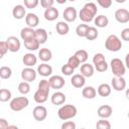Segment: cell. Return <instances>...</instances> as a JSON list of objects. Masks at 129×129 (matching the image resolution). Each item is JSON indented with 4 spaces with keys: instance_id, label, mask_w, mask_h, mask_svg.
<instances>
[{
    "instance_id": "obj_32",
    "label": "cell",
    "mask_w": 129,
    "mask_h": 129,
    "mask_svg": "<svg viewBox=\"0 0 129 129\" xmlns=\"http://www.w3.org/2000/svg\"><path fill=\"white\" fill-rule=\"evenodd\" d=\"M98 35H99V32H98L97 28L94 26H89V29H88L85 37L88 40H95L98 37Z\"/></svg>"
},
{
    "instance_id": "obj_37",
    "label": "cell",
    "mask_w": 129,
    "mask_h": 129,
    "mask_svg": "<svg viewBox=\"0 0 129 129\" xmlns=\"http://www.w3.org/2000/svg\"><path fill=\"white\" fill-rule=\"evenodd\" d=\"M11 99V92L8 89H0V102H7Z\"/></svg>"
},
{
    "instance_id": "obj_34",
    "label": "cell",
    "mask_w": 129,
    "mask_h": 129,
    "mask_svg": "<svg viewBox=\"0 0 129 129\" xmlns=\"http://www.w3.org/2000/svg\"><path fill=\"white\" fill-rule=\"evenodd\" d=\"M88 29H89V25L88 24H79L77 26V28H76V33L80 37H85Z\"/></svg>"
},
{
    "instance_id": "obj_20",
    "label": "cell",
    "mask_w": 129,
    "mask_h": 129,
    "mask_svg": "<svg viewBox=\"0 0 129 129\" xmlns=\"http://www.w3.org/2000/svg\"><path fill=\"white\" fill-rule=\"evenodd\" d=\"M94 67L90 63H83L81 66V75L84 77V78H91L93 75H94Z\"/></svg>"
},
{
    "instance_id": "obj_41",
    "label": "cell",
    "mask_w": 129,
    "mask_h": 129,
    "mask_svg": "<svg viewBox=\"0 0 129 129\" xmlns=\"http://www.w3.org/2000/svg\"><path fill=\"white\" fill-rule=\"evenodd\" d=\"M38 0H24V6L29 9L35 8L38 5Z\"/></svg>"
},
{
    "instance_id": "obj_21",
    "label": "cell",
    "mask_w": 129,
    "mask_h": 129,
    "mask_svg": "<svg viewBox=\"0 0 129 129\" xmlns=\"http://www.w3.org/2000/svg\"><path fill=\"white\" fill-rule=\"evenodd\" d=\"M22 61H23V63L27 68H31V67H33V66L36 64L37 57H36V55H34L33 53H30V52L29 53H25L24 56H23V58H22Z\"/></svg>"
},
{
    "instance_id": "obj_44",
    "label": "cell",
    "mask_w": 129,
    "mask_h": 129,
    "mask_svg": "<svg viewBox=\"0 0 129 129\" xmlns=\"http://www.w3.org/2000/svg\"><path fill=\"white\" fill-rule=\"evenodd\" d=\"M53 3H54L53 0H41V1H40V5H41L43 8H45V9L52 7Z\"/></svg>"
},
{
    "instance_id": "obj_29",
    "label": "cell",
    "mask_w": 129,
    "mask_h": 129,
    "mask_svg": "<svg viewBox=\"0 0 129 129\" xmlns=\"http://www.w3.org/2000/svg\"><path fill=\"white\" fill-rule=\"evenodd\" d=\"M98 94L101 96V97H108L110 94H111V86L104 83V84H101L99 87H98V90H97Z\"/></svg>"
},
{
    "instance_id": "obj_52",
    "label": "cell",
    "mask_w": 129,
    "mask_h": 129,
    "mask_svg": "<svg viewBox=\"0 0 129 129\" xmlns=\"http://www.w3.org/2000/svg\"><path fill=\"white\" fill-rule=\"evenodd\" d=\"M81 129H85V128H81Z\"/></svg>"
},
{
    "instance_id": "obj_14",
    "label": "cell",
    "mask_w": 129,
    "mask_h": 129,
    "mask_svg": "<svg viewBox=\"0 0 129 129\" xmlns=\"http://www.w3.org/2000/svg\"><path fill=\"white\" fill-rule=\"evenodd\" d=\"M34 39L37 40L39 44H43L47 40V32L43 28H37L34 30Z\"/></svg>"
},
{
    "instance_id": "obj_6",
    "label": "cell",
    "mask_w": 129,
    "mask_h": 129,
    "mask_svg": "<svg viewBox=\"0 0 129 129\" xmlns=\"http://www.w3.org/2000/svg\"><path fill=\"white\" fill-rule=\"evenodd\" d=\"M36 74H37L36 71H34L32 68H25L21 72V78L23 82L30 83L36 79Z\"/></svg>"
},
{
    "instance_id": "obj_30",
    "label": "cell",
    "mask_w": 129,
    "mask_h": 129,
    "mask_svg": "<svg viewBox=\"0 0 129 129\" xmlns=\"http://www.w3.org/2000/svg\"><path fill=\"white\" fill-rule=\"evenodd\" d=\"M24 46L28 49V50H37L40 46V44L37 42V40H35L34 38H31V39H28V40H25L24 41Z\"/></svg>"
},
{
    "instance_id": "obj_17",
    "label": "cell",
    "mask_w": 129,
    "mask_h": 129,
    "mask_svg": "<svg viewBox=\"0 0 129 129\" xmlns=\"http://www.w3.org/2000/svg\"><path fill=\"white\" fill-rule=\"evenodd\" d=\"M12 15H13V17H14L15 19H18V20L24 18L25 15H26L24 6H23V5H20V4L15 5L14 8H13V10H12Z\"/></svg>"
},
{
    "instance_id": "obj_51",
    "label": "cell",
    "mask_w": 129,
    "mask_h": 129,
    "mask_svg": "<svg viewBox=\"0 0 129 129\" xmlns=\"http://www.w3.org/2000/svg\"><path fill=\"white\" fill-rule=\"evenodd\" d=\"M0 85H1V81H0Z\"/></svg>"
},
{
    "instance_id": "obj_46",
    "label": "cell",
    "mask_w": 129,
    "mask_h": 129,
    "mask_svg": "<svg viewBox=\"0 0 129 129\" xmlns=\"http://www.w3.org/2000/svg\"><path fill=\"white\" fill-rule=\"evenodd\" d=\"M121 38L125 41H129V28H124L121 31Z\"/></svg>"
},
{
    "instance_id": "obj_9",
    "label": "cell",
    "mask_w": 129,
    "mask_h": 129,
    "mask_svg": "<svg viewBox=\"0 0 129 129\" xmlns=\"http://www.w3.org/2000/svg\"><path fill=\"white\" fill-rule=\"evenodd\" d=\"M62 17L67 22H74L78 17V12L75 7H67L62 13Z\"/></svg>"
},
{
    "instance_id": "obj_1",
    "label": "cell",
    "mask_w": 129,
    "mask_h": 129,
    "mask_svg": "<svg viewBox=\"0 0 129 129\" xmlns=\"http://www.w3.org/2000/svg\"><path fill=\"white\" fill-rule=\"evenodd\" d=\"M97 11H98L97 5L94 2H88L80 10L79 18L83 22H91L95 18L96 14H97Z\"/></svg>"
},
{
    "instance_id": "obj_47",
    "label": "cell",
    "mask_w": 129,
    "mask_h": 129,
    "mask_svg": "<svg viewBox=\"0 0 129 129\" xmlns=\"http://www.w3.org/2000/svg\"><path fill=\"white\" fill-rule=\"evenodd\" d=\"M8 51V47H7V44H6V41H0V52L5 55Z\"/></svg>"
},
{
    "instance_id": "obj_45",
    "label": "cell",
    "mask_w": 129,
    "mask_h": 129,
    "mask_svg": "<svg viewBox=\"0 0 129 129\" xmlns=\"http://www.w3.org/2000/svg\"><path fill=\"white\" fill-rule=\"evenodd\" d=\"M98 4L103 8H109L112 5V0H98Z\"/></svg>"
},
{
    "instance_id": "obj_4",
    "label": "cell",
    "mask_w": 129,
    "mask_h": 129,
    "mask_svg": "<svg viewBox=\"0 0 129 129\" xmlns=\"http://www.w3.org/2000/svg\"><path fill=\"white\" fill-rule=\"evenodd\" d=\"M111 70H112V73L115 77L117 78H120V77H123L126 73V67L124 66L123 61L118 58V57H115L111 60Z\"/></svg>"
},
{
    "instance_id": "obj_38",
    "label": "cell",
    "mask_w": 129,
    "mask_h": 129,
    "mask_svg": "<svg viewBox=\"0 0 129 129\" xmlns=\"http://www.w3.org/2000/svg\"><path fill=\"white\" fill-rule=\"evenodd\" d=\"M68 64H69L70 67H72V68L75 70V69L79 68V66H80V61L78 60V58H77L75 55H72V56H70L69 59H68Z\"/></svg>"
},
{
    "instance_id": "obj_40",
    "label": "cell",
    "mask_w": 129,
    "mask_h": 129,
    "mask_svg": "<svg viewBox=\"0 0 129 129\" xmlns=\"http://www.w3.org/2000/svg\"><path fill=\"white\" fill-rule=\"evenodd\" d=\"M106 59H105V56H104V54L103 53H96L94 56H93V63L96 66V64H98V63H100V62H103V61H105Z\"/></svg>"
},
{
    "instance_id": "obj_26",
    "label": "cell",
    "mask_w": 129,
    "mask_h": 129,
    "mask_svg": "<svg viewBox=\"0 0 129 129\" xmlns=\"http://www.w3.org/2000/svg\"><path fill=\"white\" fill-rule=\"evenodd\" d=\"M20 37L25 41L31 38H34V29L30 27H24L20 31Z\"/></svg>"
},
{
    "instance_id": "obj_42",
    "label": "cell",
    "mask_w": 129,
    "mask_h": 129,
    "mask_svg": "<svg viewBox=\"0 0 129 129\" xmlns=\"http://www.w3.org/2000/svg\"><path fill=\"white\" fill-rule=\"evenodd\" d=\"M95 69H96L98 72H100V73H104V72H106V71L108 70V63H107V61L105 60V61H103V62H100V63L96 64V66H95Z\"/></svg>"
},
{
    "instance_id": "obj_28",
    "label": "cell",
    "mask_w": 129,
    "mask_h": 129,
    "mask_svg": "<svg viewBox=\"0 0 129 129\" xmlns=\"http://www.w3.org/2000/svg\"><path fill=\"white\" fill-rule=\"evenodd\" d=\"M94 23L97 27H100V28H103V27H106L109 23V19L107 16L105 15H98L94 18Z\"/></svg>"
},
{
    "instance_id": "obj_39",
    "label": "cell",
    "mask_w": 129,
    "mask_h": 129,
    "mask_svg": "<svg viewBox=\"0 0 129 129\" xmlns=\"http://www.w3.org/2000/svg\"><path fill=\"white\" fill-rule=\"evenodd\" d=\"M74 72H75V70H74L72 67H70L68 63H67V64H63V66L61 67V73H62L64 76H72Z\"/></svg>"
},
{
    "instance_id": "obj_5",
    "label": "cell",
    "mask_w": 129,
    "mask_h": 129,
    "mask_svg": "<svg viewBox=\"0 0 129 129\" xmlns=\"http://www.w3.org/2000/svg\"><path fill=\"white\" fill-rule=\"evenodd\" d=\"M29 105V101L26 97H16L14 99H12L9 103V107L12 111L18 112L23 110L24 108H26Z\"/></svg>"
},
{
    "instance_id": "obj_24",
    "label": "cell",
    "mask_w": 129,
    "mask_h": 129,
    "mask_svg": "<svg viewBox=\"0 0 129 129\" xmlns=\"http://www.w3.org/2000/svg\"><path fill=\"white\" fill-rule=\"evenodd\" d=\"M55 29H56V32L59 35H66L70 31V26L64 21H58L55 25Z\"/></svg>"
},
{
    "instance_id": "obj_15",
    "label": "cell",
    "mask_w": 129,
    "mask_h": 129,
    "mask_svg": "<svg viewBox=\"0 0 129 129\" xmlns=\"http://www.w3.org/2000/svg\"><path fill=\"white\" fill-rule=\"evenodd\" d=\"M71 84L75 88H78V89L83 88L85 86V84H86V78H84L81 74H76V75H74L72 77Z\"/></svg>"
},
{
    "instance_id": "obj_33",
    "label": "cell",
    "mask_w": 129,
    "mask_h": 129,
    "mask_svg": "<svg viewBox=\"0 0 129 129\" xmlns=\"http://www.w3.org/2000/svg\"><path fill=\"white\" fill-rule=\"evenodd\" d=\"M12 76V70L9 67H1L0 68V78L3 80H7Z\"/></svg>"
},
{
    "instance_id": "obj_50",
    "label": "cell",
    "mask_w": 129,
    "mask_h": 129,
    "mask_svg": "<svg viewBox=\"0 0 129 129\" xmlns=\"http://www.w3.org/2000/svg\"><path fill=\"white\" fill-rule=\"evenodd\" d=\"M3 56H4V55H3V54H2V53H1V52H0V59H1V58H2V57H3Z\"/></svg>"
},
{
    "instance_id": "obj_36",
    "label": "cell",
    "mask_w": 129,
    "mask_h": 129,
    "mask_svg": "<svg viewBox=\"0 0 129 129\" xmlns=\"http://www.w3.org/2000/svg\"><path fill=\"white\" fill-rule=\"evenodd\" d=\"M18 91L22 95L28 94L30 92V85H29V83H26V82L19 83V85H18Z\"/></svg>"
},
{
    "instance_id": "obj_11",
    "label": "cell",
    "mask_w": 129,
    "mask_h": 129,
    "mask_svg": "<svg viewBox=\"0 0 129 129\" xmlns=\"http://www.w3.org/2000/svg\"><path fill=\"white\" fill-rule=\"evenodd\" d=\"M115 19L119 23H127L129 21V11L125 8H119L115 11Z\"/></svg>"
},
{
    "instance_id": "obj_25",
    "label": "cell",
    "mask_w": 129,
    "mask_h": 129,
    "mask_svg": "<svg viewBox=\"0 0 129 129\" xmlns=\"http://www.w3.org/2000/svg\"><path fill=\"white\" fill-rule=\"evenodd\" d=\"M38 57L40 58L41 61L43 62H46V61H49L52 57V53L50 51V49L44 47V48H40V50L38 51Z\"/></svg>"
},
{
    "instance_id": "obj_16",
    "label": "cell",
    "mask_w": 129,
    "mask_h": 129,
    "mask_svg": "<svg viewBox=\"0 0 129 129\" xmlns=\"http://www.w3.org/2000/svg\"><path fill=\"white\" fill-rule=\"evenodd\" d=\"M25 22L27 24V27L30 28H34L38 25L39 23V18L36 14L34 13H27L25 15Z\"/></svg>"
},
{
    "instance_id": "obj_12",
    "label": "cell",
    "mask_w": 129,
    "mask_h": 129,
    "mask_svg": "<svg viewBox=\"0 0 129 129\" xmlns=\"http://www.w3.org/2000/svg\"><path fill=\"white\" fill-rule=\"evenodd\" d=\"M111 86L113 87V89L117 92H121L123 91L125 88H126V81L123 77H120V78H117V77H114L111 81Z\"/></svg>"
},
{
    "instance_id": "obj_7",
    "label": "cell",
    "mask_w": 129,
    "mask_h": 129,
    "mask_svg": "<svg viewBox=\"0 0 129 129\" xmlns=\"http://www.w3.org/2000/svg\"><path fill=\"white\" fill-rule=\"evenodd\" d=\"M47 81L49 83L50 88L51 89H55V90L61 89L66 84V81L61 76H52Z\"/></svg>"
},
{
    "instance_id": "obj_8",
    "label": "cell",
    "mask_w": 129,
    "mask_h": 129,
    "mask_svg": "<svg viewBox=\"0 0 129 129\" xmlns=\"http://www.w3.org/2000/svg\"><path fill=\"white\" fill-rule=\"evenodd\" d=\"M6 44L8 47V50L11 52H16L20 49V40L16 36H9L6 39Z\"/></svg>"
},
{
    "instance_id": "obj_49",
    "label": "cell",
    "mask_w": 129,
    "mask_h": 129,
    "mask_svg": "<svg viewBox=\"0 0 129 129\" xmlns=\"http://www.w3.org/2000/svg\"><path fill=\"white\" fill-rule=\"evenodd\" d=\"M6 129H18V127L16 125H8V127Z\"/></svg>"
},
{
    "instance_id": "obj_35",
    "label": "cell",
    "mask_w": 129,
    "mask_h": 129,
    "mask_svg": "<svg viewBox=\"0 0 129 129\" xmlns=\"http://www.w3.org/2000/svg\"><path fill=\"white\" fill-rule=\"evenodd\" d=\"M96 129H111V123L107 119H100L96 123Z\"/></svg>"
},
{
    "instance_id": "obj_2",
    "label": "cell",
    "mask_w": 129,
    "mask_h": 129,
    "mask_svg": "<svg viewBox=\"0 0 129 129\" xmlns=\"http://www.w3.org/2000/svg\"><path fill=\"white\" fill-rule=\"evenodd\" d=\"M77 113H78L77 108L74 105L69 104V105H63L58 109L57 116L60 120L66 121V120H70V119L76 117Z\"/></svg>"
},
{
    "instance_id": "obj_22",
    "label": "cell",
    "mask_w": 129,
    "mask_h": 129,
    "mask_svg": "<svg viewBox=\"0 0 129 129\" xmlns=\"http://www.w3.org/2000/svg\"><path fill=\"white\" fill-rule=\"evenodd\" d=\"M36 73H38L42 77H48L52 74V68L49 64L43 62V63H41L37 67V72Z\"/></svg>"
},
{
    "instance_id": "obj_43",
    "label": "cell",
    "mask_w": 129,
    "mask_h": 129,
    "mask_svg": "<svg viewBox=\"0 0 129 129\" xmlns=\"http://www.w3.org/2000/svg\"><path fill=\"white\" fill-rule=\"evenodd\" d=\"M60 129H76V123L74 121H67L61 124Z\"/></svg>"
},
{
    "instance_id": "obj_13",
    "label": "cell",
    "mask_w": 129,
    "mask_h": 129,
    "mask_svg": "<svg viewBox=\"0 0 129 129\" xmlns=\"http://www.w3.org/2000/svg\"><path fill=\"white\" fill-rule=\"evenodd\" d=\"M97 113H98V116H99L101 119H107V118H109V117L112 115L113 109H112V107L109 106V105H102V106H100V107L98 108Z\"/></svg>"
},
{
    "instance_id": "obj_18",
    "label": "cell",
    "mask_w": 129,
    "mask_h": 129,
    "mask_svg": "<svg viewBox=\"0 0 129 129\" xmlns=\"http://www.w3.org/2000/svg\"><path fill=\"white\" fill-rule=\"evenodd\" d=\"M58 10L56 8H54L53 6L50 7V8H47L45 9L44 11V18L47 20V21H54L57 17H58Z\"/></svg>"
},
{
    "instance_id": "obj_10",
    "label": "cell",
    "mask_w": 129,
    "mask_h": 129,
    "mask_svg": "<svg viewBox=\"0 0 129 129\" xmlns=\"http://www.w3.org/2000/svg\"><path fill=\"white\" fill-rule=\"evenodd\" d=\"M32 115L36 121H43L47 117V110L43 106H36L32 111Z\"/></svg>"
},
{
    "instance_id": "obj_31",
    "label": "cell",
    "mask_w": 129,
    "mask_h": 129,
    "mask_svg": "<svg viewBox=\"0 0 129 129\" xmlns=\"http://www.w3.org/2000/svg\"><path fill=\"white\" fill-rule=\"evenodd\" d=\"M74 55L78 58V60L80 61V63H85L87 61V59H88V56H89L88 55V52L85 49H79V50H77Z\"/></svg>"
},
{
    "instance_id": "obj_3",
    "label": "cell",
    "mask_w": 129,
    "mask_h": 129,
    "mask_svg": "<svg viewBox=\"0 0 129 129\" xmlns=\"http://www.w3.org/2000/svg\"><path fill=\"white\" fill-rule=\"evenodd\" d=\"M105 47L109 51H119L122 47V42L120 38L115 34H110L105 41Z\"/></svg>"
},
{
    "instance_id": "obj_27",
    "label": "cell",
    "mask_w": 129,
    "mask_h": 129,
    "mask_svg": "<svg viewBox=\"0 0 129 129\" xmlns=\"http://www.w3.org/2000/svg\"><path fill=\"white\" fill-rule=\"evenodd\" d=\"M82 95L84 98L86 99H94L97 95V91L94 87L92 86H88V87H85L82 91Z\"/></svg>"
},
{
    "instance_id": "obj_48",
    "label": "cell",
    "mask_w": 129,
    "mask_h": 129,
    "mask_svg": "<svg viewBox=\"0 0 129 129\" xmlns=\"http://www.w3.org/2000/svg\"><path fill=\"white\" fill-rule=\"evenodd\" d=\"M8 127V122L4 118H0V129H6Z\"/></svg>"
},
{
    "instance_id": "obj_19",
    "label": "cell",
    "mask_w": 129,
    "mask_h": 129,
    "mask_svg": "<svg viewBox=\"0 0 129 129\" xmlns=\"http://www.w3.org/2000/svg\"><path fill=\"white\" fill-rule=\"evenodd\" d=\"M48 94H49V92H45V91H42V90L37 89V91L34 93L33 99H34V101L36 103L42 104V103L46 102V100L48 98Z\"/></svg>"
},
{
    "instance_id": "obj_23",
    "label": "cell",
    "mask_w": 129,
    "mask_h": 129,
    "mask_svg": "<svg viewBox=\"0 0 129 129\" xmlns=\"http://www.w3.org/2000/svg\"><path fill=\"white\" fill-rule=\"evenodd\" d=\"M66 95L61 92H55L51 96V103L53 105H62L66 102Z\"/></svg>"
}]
</instances>
